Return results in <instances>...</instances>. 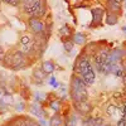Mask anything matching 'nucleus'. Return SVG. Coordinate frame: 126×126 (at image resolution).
I'll list each match as a JSON object with an SVG mask.
<instances>
[{
    "label": "nucleus",
    "mask_w": 126,
    "mask_h": 126,
    "mask_svg": "<svg viewBox=\"0 0 126 126\" xmlns=\"http://www.w3.org/2000/svg\"><path fill=\"white\" fill-rule=\"evenodd\" d=\"M71 97L75 102L85 101L88 97L87 85L85 83V81L78 76H75L72 78V82H71Z\"/></svg>",
    "instance_id": "1"
},
{
    "label": "nucleus",
    "mask_w": 126,
    "mask_h": 126,
    "mask_svg": "<svg viewBox=\"0 0 126 126\" xmlns=\"http://www.w3.org/2000/svg\"><path fill=\"white\" fill-rule=\"evenodd\" d=\"M76 71L79 73L81 78L85 81V83H86L87 86L93 85L94 78H96V77H94V72H93V68L91 66V63H90V61L86 57L79 58V61L77 62Z\"/></svg>",
    "instance_id": "2"
},
{
    "label": "nucleus",
    "mask_w": 126,
    "mask_h": 126,
    "mask_svg": "<svg viewBox=\"0 0 126 126\" xmlns=\"http://www.w3.org/2000/svg\"><path fill=\"white\" fill-rule=\"evenodd\" d=\"M3 62H4L5 67H10L13 69H19V68H23L27 64V56L23 52H13L10 54H5Z\"/></svg>",
    "instance_id": "3"
},
{
    "label": "nucleus",
    "mask_w": 126,
    "mask_h": 126,
    "mask_svg": "<svg viewBox=\"0 0 126 126\" xmlns=\"http://www.w3.org/2000/svg\"><path fill=\"white\" fill-rule=\"evenodd\" d=\"M24 10V13L30 18V16H43L47 12V6H46V1L44 0H35V1L29 5L28 8L23 9Z\"/></svg>",
    "instance_id": "4"
},
{
    "label": "nucleus",
    "mask_w": 126,
    "mask_h": 126,
    "mask_svg": "<svg viewBox=\"0 0 126 126\" xmlns=\"http://www.w3.org/2000/svg\"><path fill=\"white\" fill-rule=\"evenodd\" d=\"M28 24H29L30 30L33 32L34 34H40L44 32V24L38 16H30L29 20H28Z\"/></svg>",
    "instance_id": "5"
},
{
    "label": "nucleus",
    "mask_w": 126,
    "mask_h": 126,
    "mask_svg": "<svg viewBox=\"0 0 126 126\" xmlns=\"http://www.w3.org/2000/svg\"><path fill=\"white\" fill-rule=\"evenodd\" d=\"M110 52L107 49H101L97 56H96V68L98 72H102L103 73V68H105V63H106V59H107V56H109Z\"/></svg>",
    "instance_id": "6"
},
{
    "label": "nucleus",
    "mask_w": 126,
    "mask_h": 126,
    "mask_svg": "<svg viewBox=\"0 0 126 126\" xmlns=\"http://www.w3.org/2000/svg\"><path fill=\"white\" fill-rule=\"evenodd\" d=\"M103 9L102 8H93L92 9V22L91 27H100L102 24V18H103Z\"/></svg>",
    "instance_id": "7"
},
{
    "label": "nucleus",
    "mask_w": 126,
    "mask_h": 126,
    "mask_svg": "<svg viewBox=\"0 0 126 126\" xmlns=\"http://www.w3.org/2000/svg\"><path fill=\"white\" fill-rule=\"evenodd\" d=\"M75 109L78 111V113L82 115V116H87L92 110V106L90 105V102H87V100H85V101L75 102Z\"/></svg>",
    "instance_id": "8"
},
{
    "label": "nucleus",
    "mask_w": 126,
    "mask_h": 126,
    "mask_svg": "<svg viewBox=\"0 0 126 126\" xmlns=\"http://www.w3.org/2000/svg\"><path fill=\"white\" fill-rule=\"evenodd\" d=\"M30 112L34 115V116H38L39 119L40 117H44L46 116V111L42 109V106L39 103H34V105H32L30 106Z\"/></svg>",
    "instance_id": "9"
},
{
    "label": "nucleus",
    "mask_w": 126,
    "mask_h": 126,
    "mask_svg": "<svg viewBox=\"0 0 126 126\" xmlns=\"http://www.w3.org/2000/svg\"><path fill=\"white\" fill-rule=\"evenodd\" d=\"M107 9H109V12L117 14V13L121 12V3L116 1V0H109L107 1Z\"/></svg>",
    "instance_id": "10"
},
{
    "label": "nucleus",
    "mask_w": 126,
    "mask_h": 126,
    "mask_svg": "<svg viewBox=\"0 0 126 126\" xmlns=\"http://www.w3.org/2000/svg\"><path fill=\"white\" fill-rule=\"evenodd\" d=\"M44 75H47V73H44L43 69H34V72H33V78H34L35 82H38L39 85H42V83H43V81H44V78H46Z\"/></svg>",
    "instance_id": "11"
},
{
    "label": "nucleus",
    "mask_w": 126,
    "mask_h": 126,
    "mask_svg": "<svg viewBox=\"0 0 126 126\" xmlns=\"http://www.w3.org/2000/svg\"><path fill=\"white\" fill-rule=\"evenodd\" d=\"M119 22V16L116 13H112V12H109L106 14V23L109 25H116Z\"/></svg>",
    "instance_id": "12"
},
{
    "label": "nucleus",
    "mask_w": 126,
    "mask_h": 126,
    "mask_svg": "<svg viewBox=\"0 0 126 126\" xmlns=\"http://www.w3.org/2000/svg\"><path fill=\"white\" fill-rule=\"evenodd\" d=\"M42 69H43L44 73L49 75V73H52L56 69V66L52 61H46V62H43V64H42Z\"/></svg>",
    "instance_id": "13"
},
{
    "label": "nucleus",
    "mask_w": 126,
    "mask_h": 126,
    "mask_svg": "<svg viewBox=\"0 0 126 126\" xmlns=\"http://www.w3.org/2000/svg\"><path fill=\"white\" fill-rule=\"evenodd\" d=\"M63 125V119L59 113H56L50 117L49 120V126H62Z\"/></svg>",
    "instance_id": "14"
},
{
    "label": "nucleus",
    "mask_w": 126,
    "mask_h": 126,
    "mask_svg": "<svg viewBox=\"0 0 126 126\" xmlns=\"http://www.w3.org/2000/svg\"><path fill=\"white\" fill-rule=\"evenodd\" d=\"M59 34H61V37L63 39H64V38H69V35L72 34V28L68 27V25H63L59 29Z\"/></svg>",
    "instance_id": "15"
},
{
    "label": "nucleus",
    "mask_w": 126,
    "mask_h": 126,
    "mask_svg": "<svg viewBox=\"0 0 126 126\" xmlns=\"http://www.w3.org/2000/svg\"><path fill=\"white\" fill-rule=\"evenodd\" d=\"M73 42H75V44H83V43L86 42V37H85V34L77 33L76 35H73Z\"/></svg>",
    "instance_id": "16"
},
{
    "label": "nucleus",
    "mask_w": 126,
    "mask_h": 126,
    "mask_svg": "<svg viewBox=\"0 0 126 126\" xmlns=\"http://www.w3.org/2000/svg\"><path fill=\"white\" fill-rule=\"evenodd\" d=\"M66 126H78V121H77V116L76 115H71L66 121Z\"/></svg>",
    "instance_id": "17"
},
{
    "label": "nucleus",
    "mask_w": 126,
    "mask_h": 126,
    "mask_svg": "<svg viewBox=\"0 0 126 126\" xmlns=\"http://www.w3.org/2000/svg\"><path fill=\"white\" fill-rule=\"evenodd\" d=\"M50 109L54 110V111H59V110H61V102H59L58 100L52 101V102H50Z\"/></svg>",
    "instance_id": "18"
},
{
    "label": "nucleus",
    "mask_w": 126,
    "mask_h": 126,
    "mask_svg": "<svg viewBox=\"0 0 126 126\" xmlns=\"http://www.w3.org/2000/svg\"><path fill=\"white\" fill-rule=\"evenodd\" d=\"M73 44H75L73 40H64V49L67 52H71L73 49Z\"/></svg>",
    "instance_id": "19"
},
{
    "label": "nucleus",
    "mask_w": 126,
    "mask_h": 126,
    "mask_svg": "<svg viewBox=\"0 0 126 126\" xmlns=\"http://www.w3.org/2000/svg\"><path fill=\"white\" fill-rule=\"evenodd\" d=\"M19 1H20V5L23 6V9H25V8H28L29 5L33 4L35 0H19Z\"/></svg>",
    "instance_id": "20"
},
{
    "label": "nucleus",
    "mask_w": 126,
    "mask_h": 126,
    "mask_svg": "<svg viewBox=\"0 0 126 126\" xmlns=\"http://www.w3.org/2000/svg\"><path fill=\"white\" fill-rule=\"evenodd\" d=\"M3 3H6V4H9V5H13V6H18V5H20V1L19 0H1Z\"/></svg>",
    "instance_id": "21"
},
{
    "label": "nucleus",
    "mask_w": 126,
    "mask_h": 126,
    "mask_svg": "<svg viewBox=\"0 0 126 126\" xmlns=\"http://www.w3.org/2000/svg\"><path fill=\"white\" fill-rule=\"evenodd\" d=\"M94 117H88L86 121H85V126H93V124H94Z\"/></svg>",
    "instance_id": "22"
},
{
    "label": "nucleus",
    "mask_w": 126,
    "mask_h": 126,
    "mask_svg": "<svg viewBox=\"0 0 126 126\" xmlns=\"http://www.w3.org/2000/svg\"><path fill=\"white\" fill-rule=\"evenodd\" d=\"M49 85H52L54 88H57V87L59 86V83L56 82V78H54V77H50V79H49Z\"/></svg>",
    "instance_id": "23"
},
{
    "label": "nucleus",
    "mask_w": 126,
    "mask_h": 126,
    "mask_svg": "<svg viewBox=\"0 0 126 126\" xmlns=\"http://www.w3.org/2000/svg\"><path fill=\"white\" fill-rule=\"evenodd\" d=\"M122 78H124V83L126 85V62L124 63V67H122Z\"/></svg>",
    "instance_id": "24"
},
{
    "label": "nucleus",
    "mask_w": 126,
    "mask_h": 126,
    "mask_svg": "<svg viewBox=\"0 0 126 126\" xmlns=\"http://www.w3.org/2000/svg\"><path fill=\"white\" fill-rule=\"evenodd\" d=\"M23 110H25V105L23 103V102H20V103H18L16 105V111H23Z\"/></svg>",
    "instance_id": "25"
},
{
    "label": "nucleus",
    "mask_w": 126,
    "mask_h": 126,
    "mask_svg": "<svg viewBox=\"0 0 126 126\" xmlns=\"http://www.w3.org/2000/svg\"><path fill=\"white\" fill-rule=\"evenodd\" d=\"M44 98H46V96H44L43 93H37V96H35V100H37L38 102H40V101H43Z\"/></svg>",
    "instance_id": "26"
},
{
    "label": "nucleus",
    "mask_w": 126,
    "mask_h": 126,
    "mask_svg": "<svg viewBox=\"0 0 126 126\" xmlns=\"http://www.w3.org/2000/svg\"><path fill=\"white\" fill-rule=\"evenodd\" d=\"M117 126H126V120L122 117V119H121V120L117 122Z\"/></svg>",
    "instance_id": "27"
},
{
    "label": "nucleus",
    "mask_w": 126,
    "mask_h": 126,
    "mask_svg": "<svg viewBox=\"0 0 126 126\" xmlns=\"http://www.w3.org/2000/svg\"><path fill=\"white\" fill-rule=\"evenodd\" d=\"M4 57H5V53H4V50H3L1 48H0V62H3Z\"/></svg>",
    "instance_id": "28"
},
{
    "label": "nucleus",
    "mask_w": 126,
    "mask_h": 126,
    "mask_svg": "<svg viewBox=\"0 0 126 126\" xmlns=\"http://www.w3.org/2000/svg\"><path fill=\"white\" fill-rule=\"evenodd\" d=\"M124 119L126 120V103H125V106H124Z\"/></svg>",
    "instance_id": "29"
},
{
    "label": "nucleus",
    "mask_w": 126,
    "mask_h": 126,
    "mask_svg": "<svg viewBox=\"0 0 126 126\" xmlns=\"http://www.w3.org/2000/svg\"><path fill=\"white\" fill-rule=\"evenodd\" d=\"M122 32H124V33L126 34V27H122Z\"/></svg>",
    "instance_id": "30"
},
{
    "label": "nucleus",
    "mask_w": 126,
    "mask_h": 126,
    "mask_svg": "<svg viewBox=\"0 0 126 126\" xmlns=\"http://www.w3.org/2000/svg\"><path fill=\"white\" fill-rule=\"evenodd\" d=\"M1 3H3V1H1V0H0V5H1Z\"/></svg>",
    "instance_id": "31"
}]
</instances>
